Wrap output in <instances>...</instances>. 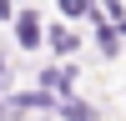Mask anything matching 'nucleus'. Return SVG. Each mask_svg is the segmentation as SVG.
Returning <instances> with one entry per match:
<instances>
[{"instance_id":"1","label":"nucleus","mask_w":126,"mask_h":121,"mask_svg":"<svg viewBox=\"0 0 126 121\" xmlns=\"http://www.w3.org/2000/svg\"><path fill=\"white\" fill-rule=\"evenodd\" d=\"M40 40V25H35V15H20V45H35Z\"/></svg>"},{"instance_id":"2","label":"nucleus","mask_w":126,"mask_h":121,"mask_svg":"<svg viewBox=\"0 0 126 121\" xmlns=\"http://www.w3.org/2000/svg\"><path fill=\"white\" fill-rule=\"evenodd\" d=\"M66 116H71V121H96V111H91V106H81V101H71V106H66Z\"/></svg>"}]
</instances>
